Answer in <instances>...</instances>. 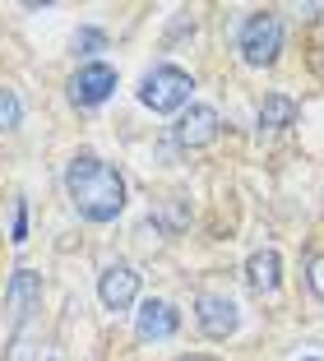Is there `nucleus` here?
<instances>
[{
  "mask_svg": "<svg viewBox=\"0 0 324 361\" xmlns=\"http://www.w3.org/2000/svg\"><path fill=\"white\" fill-rule=\"evenodd\" d=\"M65 190H70L74 209L84 213L88 223H112L116 213L126 209V180H121V171L107 167L93 153H79L65 167Z\"/></svg>",
  "mask_w": 324,
  "mask_h": 361,
  "instance_id": "1",
  "label": "nucleus"
},
{
  "mask_svg": "<svg viewBox=\"0 0 324 361\" xmlns=\"http://www.w3.org/2000/svg\"><path fill=\"white\" fill-rule=\"evenodd\" d=\"M190 88H195V79L181 65H153L139 84V102L153 106V111H181L190 102Z\"/></svg>",
  "mask_w": 324,
  "mask_h": 361,
  "instance_id": "2",
  "label": "nucleus"
},
{
  "mask_svg": "<svg viewBox=\"0 0 324 361\" xmlns=\"http://www.w3.org/2000/svg\"><path fill=\"white\" fill-rule=\"evenodd\" d=\"M282 51V19L278 14H251L246 19V28H241V61L255 65V70H264V65H273Z\"/></svg>",
  "mask_w": 324,
  "mask_h": 361,
  "instance_id": "3",
  "label": "nucleus"
},
{
  "mask_svg": "<svg viewBox=\"0 0 324 361\" xmlns=\"http://www.w3.org/2000/svg\"><path fill=\"white\" fill-rule=\"evenodd\" d=\"M5 306H10V319L19 329H28L32 310L42 306V274H32V269H14L10 287H5Z\"/></svg>",
  "mask_w": 324,
  "mask_h": 361,
  "instance_id": "4",
  "label": "nucleus"
},
{
  "mask_svg": "<svg viewBox=\"0 0 324 361\" xmlns=\"http://www.w3.org/2000/svg\"><path fill=\"white\" fill-rule=\"evenodd\" d=\"M172 135H176L181 149H204V144L218 139V111H213L209 102H190L186 111H181V121H176Z\"/></svg>",
  "mask_w": 324,
  "mask_h": 361,
  "instance_id": "5",
  "label": "nucleus"
},
{
  "mask_svg": "<svg viewBox=\"0 0 324 361\" xmlns=\"http://www.w3.org/2000/svg\"><path fill=\"white\" fill-rule=\"evenodd\" d=\"M195 319H199V329L209 334V338H227V334H236V324H241L236 301L218 297V292H204V297L195 301Z\"/></svg>",
  "mask_w": 324,
  "mask_h": 361,
  "instance_id": "6",
  "label": "nucleus"
},
{
  "mask_svg": "<svg viewBox=\"0 0 324 361\" xmlns=\"http://www.w3.org/2000/svg\"><path fill=\"white\" fill-rule=\"evenodd\" d=\"M112 88H116V70H112V65H102V61H88L84 70L70 79V97L79 106L107 102V97H112Z\"/></svg>",
  "mask_w": 324,
  "mask_h": 361,
  "instance_id": "7",
  "label": "nucleus"
},
{
  "mask_svg": "<svg viewBox=\"0 0 324 361\" xmlns=\"http://www.w3.org/2000/svg\"><path fill=\"white\" fill-rule=\"evenodd\" d=\"M97 297H102L107 310H130L139 297V274L130 264H112L102 269V278H97Z\"/></svg>",
  "mask_w": 324,
  "mask_h": 361,
  "instance_id": "8",
  "label": "nucleus"
},
{
  "mask_svg": "<svg viewBox=\"0 0 324 361\" xmlns=\"http://www.w3.org/2000/svg\"><path fill=\"white\" fill-rule=\"evenodd\" d=\"M176 324H181V315H176V306H167V301H144V306H139V315H135V334L144 343L172 338V334H176Z\"/></svg>",
  "mask_w": 324,
  "mask_h": 361,
  "instance_id": "9",
  "label": "nucleus"
},
{
  "mask_svg": "<svg viewBox=\"0 0 324 361\" xmlns=\"http://www.w3.org/2000/svg\"><path fill=\"white\" fill-rule=\"evenodd\" d=\"M246 283H251L255 292H278V283H282L278 250H255V255L246 259Z\"/></svg>",
  "mask_w": 324,
  "mask_h": 361,
  "instance_id": "10",
  "label": "nucleus"
},
{
  "mask_svg": "<svg viewBox=\"0 0 324 361\" xmlns=\"http://www.w3.org/2000/svg\"><path fill=\"white\" fill-rule=\"evenodd\" d=\"M296 121V102L292 97H282V93H269L260 106V130H287Z\"/></svg>",
  "mask_w": 324,
  "mask_h": 361,
  "instance_id": "11",
  "label": "nucleus"
},
{
  "mask_svg": "<svg viewBox=\"0 0 324 361\" xmlns=\"http://www.w3.org/2000/svg\"><path fill=\"white\" fill-rule=\"evenodd\" d=\"M19 121H23V102H19V93L0 84V130H19Z\"/></svg>",
  "mask_w": 324,
  "mask_h": 361,
  "instance_id": "12",
  "label": "nucleus"
},
{
  "mask_svg": "<svg viewBox=\"0 0 324 361\" xmlns=\"http://www.w3.org/2000/svg\"><path fill=\"white\" fill-rule=\"evenodd\" d=\"M102 47H107V37L97 28H79V32H74V51L93 56V51H102Z\"/></svg>",
  "mask_w": 324,
  "mask_h": 361,
  "instance_id": "13",
  "label": "nucleus"
},
{
  "mask_svg": "<svg viewBox=\"0 0 324 361\" xmlns=\"http://www.w3.org/2000/svg\"><path fill=\"white\" fill-rule=\"evenodd\" d=\"M5 361H32V334H28V329H19V334H14L10 357H5Z\"/></svg>",
  "mask_w": 324,
  "mask_h": 361,
  "instance_id": "14",
  "label": "nucleus"
},
{
  "mask_svg": "<svg viewBox=\"0 0 324 361\" xmlns=\"http://www.w3.org/2000/svg\"><path fill=\"white\" fill-rule=\"evenodd\" d=\"M10 241H28V204H14V227H10Z\"/></svg>",
  "mask_w": 324,
  "mask_h": 361,
  "instance_id": "15",
  "label": "nucleus"
},
{
  "mask_svg": "<svg viewBox=\"0 0 324 361\" xmlns=\"http://www.w3.org/2000/svg\"><path fill=\"white\" fill-rule=\"evenodd\" d=\"M311 287H315V297L324 301V255H320V259L311 264Z\"/></svg>",
  "mask_w": 324,
  "mask_h": 361,
  "instance_id": "16",
  "label": "nucleus"
},
{
  "mask_svg": "<svg viewBox=\"0 0 324 361\" xmlns=\"http://www.w3.org/2000/svg\"><path fill=\"white\" fill-rule=\"evenodd\" d=\"M176 361H218V357H204V352H190V357H176Z\"/></svg>",
  "mask_w": 324,
  "mask_h": 361,
  "instance_id": "17",
  "label": "nucleus"
}]
</instances>
